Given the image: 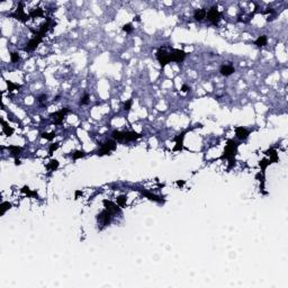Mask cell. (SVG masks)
<instances>
[{
	"label": "cell",
	"instance_id": "6da1fadb",
	"mask_svg": "<svg viewBox=\"0 0 288 288\" xmlns=\"http://www.w3.org/2000/svg\"><path fill=\"white\" fill-rule=\"evenodd\" d=\"M238 152V143L234 142V140H229L227 144L224 149V153L221 157V159H227L230 161L229 169H231L235 164V154Z\"/></svg>",
	"mask_w": 288,
	"mask_h": 288
},
{
	"label": "cell",
	"instance_id": "7a4b0ae2",
	"mask_svg": "<svg viewBox=\"0 0 288 288\" xmlns=\"http://www.w3.org/2000/svg\"><path fill=\"white\" fill-rule=\"evenodd\" d=\"M113 138L118 141V142H132V141H136L138 138L142 137V134H140L137 132L134 131H128V132H119V131H114L111 134Z\"/></svg>",
	"mask_w": 288,
	"mask_h": 288
},
{
	"label": "cell",
	"instance_id": "3957f363",
	"mask_svg": "<svg viewBox=\"0 0 288 288\" xmlns=\"http://www.w3.org/2000/svg\"><path fill=\"white\" fill-rule=\"evenodd\" d=\"M116 147H117V143L114 140H108L107 142H105L104 144H101L100 146V150L97 152V154L99 157H103V155H107V154H110L111 151H115Z\"/></svg>",
	"mask_w": 288,
	"mask_h": 288
},
{
	"label": "cell",
	"instance_id": "277c9868",
	"mask_svg": "<svg viewBox=\"0 0 288 288\" xmlns=\"http://www.w3.org/2000/svg\"><path fill=\"white\" fill-rule=\"evenodd\" d=\"M157 59L158 61H159V63H160V66H161V68L163 69L168 63H170L171 62V60H170V54L169 52L165 50L164 47H161V49H159L157 52Z\"/></svg>",
	"mask_w": 288,
	"mask_h": 288
},
{
	"label": "cell",
	"instance_id": "5b68a950",
	"mask_svg": "<svg viewBox=\"0 0 288 288\" xmlns=\"http://www.w3.org/2000/svg\"><path fill=\"white\" fill-rule=\"evenodd\" d=\"M68 113H70V109L68 107H66V108H63V109H61V110L52 113L50 116L53 118L54 124H56V125H61V124L63 123V119H64V117H66V115L68 114Z\"/></svg>",
	"mask_w": 288,
	"mask_h": 288
},
{
	"label": "cell",
	"instance_id": "8992f818",
	"mask_svg": "<svg viewBox=\"0 0 288 288\" xmlns=\"http://www.w3.org/2000/svg\"><path fill=\"white\" fill-rule=\"evenodd\" d=\"M206 17H207L208 22H211L212 24L216 25L219 22V19H221V12H219L217 7H212L207 12V14H206Z\"/></svg>",
	"mask_w": 288,
	"mask_h": 288
},
{
	"label": "cell",
	"instance_id": "52a82bcc",
	"mask_svg": "<svg viewBox=\"0 0 288 288\" xmlns=\"http://www.w3.org/2000/svg\"><path fill=\"white\" fill-rule=\"evenodd\" d=\"M170 54V60L173 62H178L180 63L186 59V52L182 50H178V49H172L169 52Z\"/></svg>",
	"mask_w": 288,
	"mask_h": 288
},
{
	"label": "cell",
	"instance_id": "ba28073f",
	"mask_svg": "<svg viewBox=\"0 0 288 288\" xmlns=\"http://www.w3.org/2000/svg\"><path fill=\"white\" fill-rule=\"evenodd\" d=\"M97 219L98 222H100L104 226H108L111 223V219H113V214H110L107 209H104L103 212H100L99 214L97 215Z\"/></svg>",
	"mask_w": 288,
	"mask_h": 288
},
{
	"label": "cell",
	"instance_id": "9c48e42d",
	"mask_svg": "<svg viewBox=\"0 0 288 288\" xmlns=\"http://www.w3.org/2000/svg\"><path fill=\"white\" fill-rule=\"evenodd\" d=\"M10 16H12V18H15V19L17 20H20V22H23V23H25V22L28 19V17H29V16H27L26 14H25V12H24V6L22 2L18 4V8H17L16 12H12Z\"/></svg>",
	"mask_w": 288,
	"mask_h": 288
},
{
	"label": "cell",
	"instance_id": "30bf717a",
	"mask_svg": "<svg viewBox=\"0 0 288 288\" xmlns=\"http://www.w3.org/2000/svg\"><path fill=\"white\" fill-rule=\"evenodd\" d=\"M103 204H104V207L105 209H107L110 214H113V215H115V214H118V213H120V207H119L117 204L113 203V202H110V200H107V199H104L103 200Z\"/></svg>",
	"mask_w": 288,
	"mask_h": 288
},
{
	"label": "cell",
	"instance_id": "8fae6325",
	"mask_svg": "<svg viewBox=\"0 0 288 288\" xmlns=\"http://www.w3.org/2000/svg\"><path fill=\"white\" fill-rule=\"evenodd\" d=\"M42 42V39L41 37H37V36H35L34 39H29L28 42H27L26 46L24 47V50L25 51H34L37 46L39 45V43Z\"/></svg>",
	"mask_w": 288,
	"mask_h": 288
},
{
	"label": "cell",
	"instance_id": "7c38bea8",
	"mask_svg": "<svg viewBox=\"0 0 288 288\" xmlns=\"http://www.w3.org/2000/svg\"><path fill=\"white\" fill-rule=\"evenodd\" d=\"M235 135H236V137H238L239 140H246V138L249 137L250 132L248 131L246 128H244V127L238 126V127H235Z\"/></svg>",
	"mask_w": 288,
	"mask_h": 288
},
{
	"label": "cell",
	"instance_id": "4fadbf2b",
	"mask_svg": "<svg viewBox=\"0 0 288 288\" xmlns=\"http://www.w3.org/2000/svg\"><path fill=\"white\" fill-rule=\"evenodd\" d=\"M50 23H51V19H47L45 23L42 24L41 27H39V32H35V36L43 39V36H45L46 32L49 31V28H50Z\"/></svg>",
	"mask_w": 288,
	"mask_h": 288
},
{
	"label": "cell",
	"instance_id": "5bb4252c",
	"mask_svg": "<svg viewBox=\"0 0 288 288\" xmlns=\"http://www.w3.org/2000/svg\"><path fill=\"white\" fill-rule=\"evenodd\" d=\"M186 132H182L181 134H179L178 136L174 137V141H176V145L173 147V151H181L184 149V138Z\"/></svg>",
	"mask_w": 288,
	"mask_h": 288
},
{
	"label": "cell",
	"instance_id": "9a60e30c",
	"mask_svg": "<svg viewBox=\"0 0 288 288\" xmlns=\"http://www.w3.org/2000/svg\"><path fill=\"white\" fill-rule=\"evenodd\" d=\"M219 72H221V74L224 76V77H229L232 73L235 72V69H234V66H230V64H226V66L223 64V66L219 68Z\"/></svg>",
	"mask_w": 288,
	"mask_h": 288
},
{
	"label": "cell",
	"instance_id": "2e32d148",
	"mask_svg": "<svg viewBox=\"0 0 288 288\" xmlns=\"http://www.w3.org/2000/svg\"><path fill=\"white\" fill-rule=\"evenodd\" d=\"M140 191L142 192L143 196H145L146 198H149L150 200H153V202H157V203H164V199L161 198V197L157 196V195H153V194H151L149 191H144V190H140Z\"/></svg>",
	"mask_w": 288,
	"mask_h": 288
},
{
	"label": "cell",
	"instance_id": "e0dca14e",
	"mask_svg": "<svg viewBox=\"0 0 288 288\" xmlns=\"http://www.w3.org/2000/svg\"><path fill=\"white\" fill-rule=\"evenodd\" d=\"M206 14H207V10L205 8H202V9H196L195 12H194V18L198 22H202L204 18H206Z\"/></svg>",
	"mask_w": 288,
	"mask_h": 288
},
{
	"label": "cell",
	"instance_id": "ac0fdd59",
	"mask_svg": "<svg viewBox=\"0 0 288 288\" xmlns=\"http://www.w3.org/2000/svg\"><path fill=\"white\" fill-rule=\"evenodd\" d=\"M265 154H267V155L270 157L269 160H270L271 163H276V162H278V154H277V151L275 150V149H269V150L266 151Z\"/></svg>",
	"mask_w": 288,
	"mask_h": 288
},
{
	"label": "cell",
	"instance_id": "d6986e66",
	"mask_svg": "<svg viewBox=\"0 0 288 288\" xmlns=\"http://www.w3.org/2000/svg\"><path fill=\"white\" fill-rule=\"evenodd\" d=\"M1 124H2V132H4L7 136H12V135L14 134V128L9 126L4 119H1Z\"/></svg>",
	"mask_w": 288,
	"mask_h": 288
},
{
	"label": "cell",
	"instance_id": "ffe728a7",
	"mask_svg": "<svg viewBox=\"0 0 288 288\" xmlns=\"http://www.w3.org/2000/svg\"><path fill=\"white\" fill-rule=\"evenodd\" d=\"M8 150L10 151L12 155H14L15 158H17L20 154V152L23 151V149H22L20 146H17V145H10V146H8Z\"/></svg>",
	"mask_w": 288,
	"mask_h": 288
},
{
	"label": "cell",
	"instance_id": "44dd1931",
	"mask_svg": "<svg viewBox=\"0 0 288 288\" xmlns=\"http://www.w3.org/2000/svg\"><path fill=\"white\" fill-rule=\"evenodd\" d=\"M58 168H59V161L58 160H55V159L50 160V162L46 164V169L50 170V171H55Z\"/></svg>",
	"mask_w": 288,
	"mask_h": 288
},
{
	"label": "cell",
	"instance_id": "7402d4cb",
	"mask_svg": "<svg viewBox=\"0 0 288 288\" xmlns=\"http://www.w3.org/2000/svg\"><path fill=\"white\" fill-rule=\"evenodd\" d=\"M267 41H268L267 36H266V35H261V36H259V37L256 39L254 44L257 46H259V47H261V46H265L266 44H267Z\"/></svg>",
	"mask_w": 288,
	"mask_h": 288
},
{
	"label": "cell",
	"instance_id": "603a6c76",
	"mask_svg": "<svg viewBox=\"0 0 288 288\" xmlns=\"http://www.w3.org/2000/svg\"><path fill=\"white\" fill-rule=\"evenodd\" d=\"M20 190H22V192H23V194L27 195L28 197H36V198L39 197V196H37V192H36V191H32L31 189L28 188L27 186H24V187L20 189Z\"/></svg>",
	"mask_w": 288,
	"mask_h": 288
},
{
	"label": "cell",
	"instance_id": "cb8c5ba5",
	"mask_svg": "<svg viewBox=\"0 0 288 288\" xmlns=\"http://www.w3.org/2000/svg\"><path fill=\"white\" fill-rule=\"evenodd\" d=\"M116 203H117V205H118L120 208L124 207V206H126L127 196H125V195H120V196H118L117 197V199H116Z\"/></svg>",
	"mask_w": 288,
	"mask_h": 288
},
{
	"label": "cell",
	"instance_id": "d4e9b609",
	"mask_svg": "<svg viewBox=\"0 0 288 288\" xmlns=\"http://www.w3.org/2000/svg\"><path fill=\"white\" fill-rule=\"evenodd\" d=\"M43 14H44L43 9H41V8H37V9H35V10H33V12H31V14H29V17H31V18H37V17H42Z\"/></svg>",
	"mask_w": 288,
	"mask_h": 288
},
{
	"label": "cell",
	"instance_id": "484cf974",
	"mask_svg": "<svg viewBox=\"0 0 288 288\" xmlns=\"http://www.w3.org/2000/svg\"><path fill=\"white\" fill-rule=\"evenodd\" d=\"M12 208V204L9 203V202H2L1 203V215H5V213L8 211V209H10Z\"/></svg>",
	"mask_w": 288,
	"mask_h": 288
},
{
	"label": "cell",
	"instance_id": "4316f807",
	"mask_svg": "<svg viewBox=\"0 0 288 288\" xmlns=\"http://www.w3.org/2000/svg\"><path fill=\"white\" fill-rule=\"evenodd\" d=\"M270 163H271V162H270V160H268V159H262V160L259 161V167L261 168L262 173H263V171L267 169V167H268Z\"/></svg>",
	"mask_w": 288,
	"mask_h": 288
},
{
	"label": "cell",
	"instance_id": "83f0119b",
	"mask_svg": "<svg viewBox=\"0 0 288 288\" xmlns=\"http://www.w3.org/2000/svg\"><path fill=\"white\" fill-rule=\"evenodd\" d=\"M55 136H56V134H55L54 132H51V133H46V132H44V133L41 134V137L45 138V140H47V141H52Z\"/></svg>",
	"mask_w": 288,
	"mask_h": 288
},
{
	"label": "cell",
	"instance_id": "f1b7e54d",
	"mask_svg": "<svg viewBox=\"0 0 288 288\" xmlns=\"http://www.w3.org/2000/svg\"><path fill=\"white\" fill-rule=\"evenodd\" d=\"M7 87H8V91H14V90H17V89L20 88L19 85H16L12 81H7Z\"/></svg>",
	"mask_w": 288,
	"mask_h": 288
},
{
	"label": "cell",
	"instance_id": "f546056e",
	"mask_svg": "<svg viewBox=\"0 0 288 288\" xmlns=\"http://www.w3.org/2000/svg\"><path fill=\"white\" fill-rule=\"evenodd\" d=\"M85 155H86V153L83 152V151H76V152H73V153H72L73 160H78V159H81V158H83Z\"/></svg>",
	"mask_w": 288,
	"mask_h": 288
},
{
	"label": "cell",
	"instance_id": "4dcf8cb0",
	"mask_svg": "<svg viewBox=\"0 0 288 288\" xmlns=\"http://www.w3.org/2000/svg\"><path fill=\"white\" fill-rule=\"evenodd\" d=\"M19 54H18V52H12V54H10V60H12V63H16V62L19 61Z\"/></svg>",
	"mask_w": 288,
	"mask_h": 288
},
{
	"label": "cell",
	"instance_id": "1f68e13d",
	"mask_svg": "<svg viewBox=\"0 0 288 288\" xmlns=\"http://www.w3.org/2000/svg\"><path fill=\"white\" fill-rule=\"evenodd\" d=\"M88 101H89V95L88 93H85V96L82 97V98L80 99V101H79V105H80V106L87 105L88 104Z\"/></svg>",
	"mask_w": 288,
	"mask_h": 288
},
{
	"label": "cell",
	"instance_id": "d6a6232c",
	"mask_svg": "<svg viewBox=\"0 0 288 288\" xmlns=\"http://www.w3.org/2000/svg\"><path fill=\"white\" fill-rule=\"evenodd\" d=\"M59 146H60V145H59V143H54V144H51V145H50V150H49V155H50V157L52 155V154H53L54 151L58 150Z\"/></svg>",
	"mask_w": 288,
	"mask_h": 288
},
{
	"label": "cell",
	"instance_id": "836d02e7",
	"mask_svg": "<svg viewBox=\"0 0 288 288\" xmlns=\"http://www.w3.org/2000/svg\"><path fill=\"white\" fill-rule=\"evenodd\" d=\"M132 105H133V100H132V99L125 101V103H124V110L128 111L132 108Z\"/></svg>",
	"mask_w": 288,
	"mask_h": 288
},
{
	"label": "cell",
	"instance_id": "e575fe53",
	"mask_svg": "<svg viewBox=\"0 0 288 288\" xmlns=\"http://www.w3.org/2000/svg\"><path fill=\"white\" fill-rule=\"evenodd\" d=\"M123 31L126 32V33H128V34H130V33H132V32H133V25H132L131 23H130V24H125V25L123 26Z\"/></svg>",
	"mask_w": 288,
	"mask_h": 288
},
{
	"label": "cell",
	"instance_id": "d590c367",
	"mask_svg": "<svg viewBox=\"0 0 288 288\" xmlns=\"http://www.w3.org/2000/svg\"><path fill=\"white\" fill-rule=\"evenodd\" d=\"M256 178L259 179L260 182H261V181H265V176H263V173H261V172L257 173V174H256Z\"/></svg>",
	"mask_w": 288,
	"mask_h": 288
},
{
	"label": "cell",
	"instance_id": "8d00e7d4",
	"mask_svg": "<svg viewBox=\"0 0 288 288\" xmlns=\"http://www.w3.org/2000/svg\"><path fill=\"white\" fill-rule=\"evenodd\" d=\"M46 98H47V96H46V95H41V96L39 97V103L46 101Z\"/></svg>",
	"mask_w": 288,
	"mask_h": 288
},
{
	"label": "cell",
	"instance_id": "74e56055",
	"mask_svg": "<svg viewBox=\"0 0 288 288\" xmlns=\"http://www.w3.org/2000/svg\"><path fill=\"white\" fill-rule=\"evenodd\" d=\"M189 90H190V88H189L187 85H184L182 87H181V91H182V92H188Z\"/></svg>",
	"mask_w": 288,
	"mask_h": 288
},
{
	"label": "cell",
	"instance_id": "f35d334b",
	"mask_svg": "<svg viewBox=\"0 0 288 288\" xmlns=\"http://www.w3.org/2000/svg\"><path fill=\"white\" fill-rule=\"evenodd\" d=\"M81 195H82V191H81V190H77V191H76V194H74V198L77 199L78 197L81 196Z\"/></svg>",
	"mask_w": 288,
	"mask_h": 288
},
{
	"label": "cell",
	"instance_id": "ab89813d",
	"mask_svg": "<svg viewBox=\"0 0 288 288\" xmlns=\"http://www.w3.org/2000/svg\"><path fill=\"white\" fill-rule=\"evenodd\" d=\"M176 184H177L178 186H179V187H182V186L185 185V180H178L177 182H176Z\"/></svg>",
	"mask_w": 288,
	"mask_h": 288
},
{
	"label": "cell",
	"instance_id": "60d3db41",
	"mask_svg": "<svg viewBox=\"0 0 288 288\" xmlns=\"http://www.w3.org/2000/svg\"><path fill=\"white\" fill-rule=\"evenodd\" d=\"M20 163H22V162H20L19 159H17V158H16V159H15V164H16V165H19Z\"/></svg>",
	"mask_w": 288,
	"mask_h": 288
},
{
	"label": "cell",
	"instance_id": "b9f144b4",
	"mask_svg": "<svg viewBox=\"0 0 288 288\" xmlns=\"http://www.w3.org/2000/svg\"><path fill=\"white\" fill-rule=\"evenodd\" d=\"M134 19H136V20H137V22H140V16H136V17H135Z\"/></svg>",
	"mask_w": 288,
	"mask_h": 288
}]
</instances>
